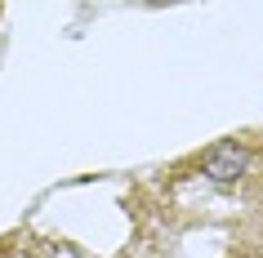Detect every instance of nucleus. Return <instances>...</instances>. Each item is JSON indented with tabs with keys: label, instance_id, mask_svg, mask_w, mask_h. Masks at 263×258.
Segmentation results:
<instances>
[{
	"label": "nucleus",
	"instance_id": "nucleus-1",
	"mask_svg": "<svg viewBox=\"0 0 263 258\" xmlns=\"http://www.w3.org/2000/svg\"><path fill=\"white\" fill-rule=\"evenodd\" d=\"M201 174L210 183H236V178L250 174V147L241 138H223L214 147L201 151Z\"/></svg>",
	"mask_w": 263,
	"mask_h": 258
},
{
	"label": "nucleus",
	"instance_id": "nucleus-2",
	"mask_svg": "<svg viewBox=\"0 0 263 258\" xmlns=\"http://www.w3.org/2000/svg\"><path fill=\"white\" fill-rule=\"evenodd\" d=\"M0 258H76L63 241H45L36 231H14L0 241Z\"/></svg>",
	"mask_w": 263,
	"mask_h": 258
}]
</instances>
